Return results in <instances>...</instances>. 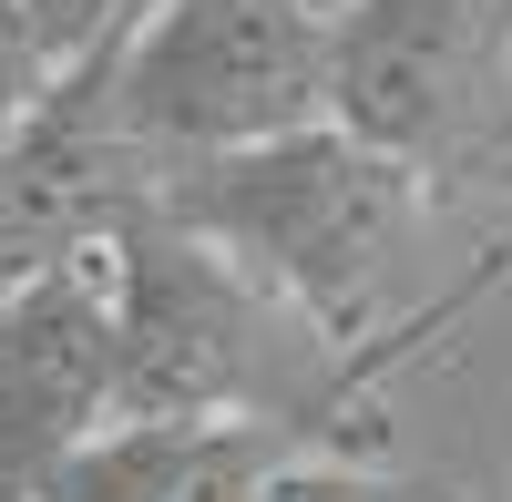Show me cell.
Here are the masks:
<instances>
[{
    "instance_id": "obj_1",
    "label": "cell",
    "mask_w": 512,
    "mask_h": 502,
    "mask_svg": "<svg viewBox=\"0 0 512 502\" xmlns=\"http://www.w3.org/2000/svg\"><path fill=\"white\" fill-rule=\"evenodd\" d=\"M154 216L195 226L216 257H236L256 287L318 328V339H369L390 328V287L420 216H431V185L390 164L379 144L338 134V123H297L277 144H236V154H205L164 175Z\"/></svg>"
},
{
    "instance_id": "obj_2",
    "label": "cell",
    "mask_w": 512,
    "mask_h": 502,
    "mask_svg": "<svg viewBox=\"0 0 512 502\" xmlns=\"http://www.w3.org/2000/svg\"><path fill=\"white\" fill-rule=\"evenodd\" d=\"M72 82L154 164L277 144L328 123V0H154V21Z\"/></svg>"
},
{
    "instance_id": "obj_3",
    "label": "cell",
    "mask_w": 512,
    "mask_h": 502,
    "mask_svg": "<svg viewBox=\"0 0 512 502\" xmlns=\"http://www.w3.org/2000/svg\"><path fill=\"white\" fill-rule=\"evenodd\" d=\"M328 123L420 185H492L512 154V0H328Z\"/></svg>"
},
{
    "instance_id": "obj_4",
    "label": "cell",
    "mask_w": 512,
    "mask_h": 502,
    "mask_svg": "<svg viewBox=\"0 0 512 502\" xmlns=\"http://www.w3.org/2000/svg\"><path fill=\"white\" fill-rule=\"evenodd\" d=\"M164 175L175 164L123 144L93 113V93L62 72L41 93V113L11 134V154H0V287H31L72 257H103L113 236H134L164 205Z\"/></svg>"
},
{
    "instance_id": "obj_5",
    "label": "cell",
    "mask_w": 512,
    "mask_h": 502,
    "mask_svg": "<svg viewBox=\"0 0 512 502\" xmlns=\"http://www.w3.org/2000/svg\"><path fill=\"white\" fill-rule=\"evenodd\" d=\"M113 421V298L103 257L0 287V502H41L82 441Z\"/></svg>"
},
{
    "instance_id": "obj_6",
    "label": "cell",
    "mask_w": 512,
    "mask_h": 502,
    "mask_svg": "<svg viewBox=\"0 0 512 502\" xmlns=\"http://www.w3.org/2000/svg\"><path fill=\"white\" fill-rule=\"evenodd\" d=\"M297 462H328L277 421H103L41 502H267Z\"/></svg>"
},
{
    "instance_id": "obj_7",
    "label": "cell",
    "mask_w": 512,
    "mask_h": 502,
    "mask_svg": "<svg viewBox=\"0 0 512 502\" xmlns=\"http://www.w3.org/2000/svg\"><path fill=\"white\" fill-rule=\"evenodd\" d=\"M11 11H21V31L41 41L52 72H93L154 21V0H11Z\"/></svg>"
},
{
    "instance_id": "obj_8",
    "label": "cell",
    "mask_w": 512,
    "mask_h": 502,
    "mask_svg": "<svg viewBox=\"0 0 512 502\" xmlns=\"http://www.w3.org/2000/svg\"><path fill=\"white\" fill-rule=\"evenodd\" d=\"M52 62H41V41L21 31V11H11V0H0V154H11V134H21V123L41 113V93H52Z\"/></svg>"
},
{
    "instance_id": "obj_9",
    "label": "cell",
    "mask_w": 512,
    "mask_h": 502,
    "mask_svg": "<svg viewBox=\"0 0 512 502\" xmlns=\"http://www.w3.org/2000/svg\"><path fill=\"white\" fill-rule=\"evenodd\" d=\"M492 185H502V195H512V154H502V175H492Z\"/></svg>"
}]
</instances>
